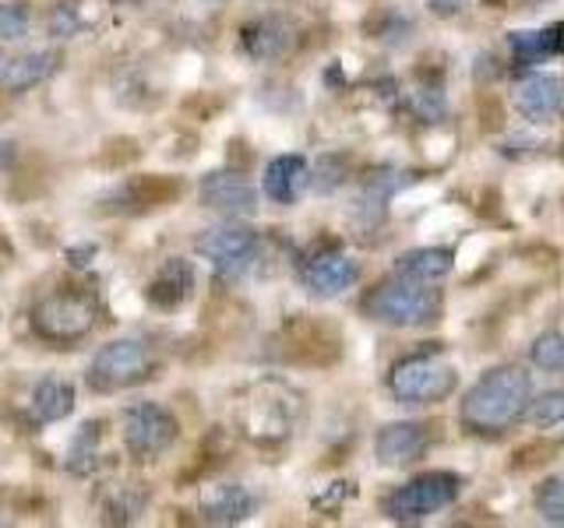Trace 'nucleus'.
<instances>
[{
    "label": "nucleus",
    "mask_w": 564,
    "mask_h": 528,
    "mask_svg": "<svg viewBox=\"0 0 564 528\" xmlns=\"http://www.w3.org/2000/svg\"><path fill=\"white\" fill-rule=\"evenodd\" d=\"M533 398V377L519 366H494L469 387L463 402V422L466 430L494 437L525 416V405Z\"/></svg>",
    "instance_id": "1"
},
{
    "label": "nucleus",
    "mask_w": 564,
    "mask_h": 528,
    "mask_svg": "<svg viewBox=\"0 0 564 528\" xmlns=\"http://www.w3.org/2000/svg\"><path fill=\"white\" fill-rule=\"evenodd\" d=\"M152 352L145 342L138 339H117V342H106L93 363H88V387L99 395H117V392H128V387L141 384L152 377Z\"/></svg>",
    "instance_id": "2"
},
{
    "label": "nucleus",
    "mask_w": 564,
    "mask_h": 528,
    "mask_svg": "<svg viewBox=\"0 0 564 528\" xmlns=\"http://www.w3.org/2000/svg\"><path fill=\"white\" fill-rule=\"evenodd\" d=\"M367 314L388 328H423L437 317V293L413 278L384 282L367 296Z\"/></svg>",
    "instance_id": "3"
},
{
    "label": "nucleus",
    "mask_w": 564,
    "mask_h": 528,
    "mask_svg": "<svg viewBox=\"0 0 564 528\" xmlns=\"http://www.w3.org/2000/svg\"><path fill=\"white\" fill-rule=\"evenodd\" d=\"M96 324V299L78 289H61L43 296L32 307V331L46 342H78Z\"/></svg>",
    "instance_id": "4"
},
{
    "label": "nucleus",
    "mask_w": 564,
    "mask_h": 528,
    "mask_svg": "<svg viewBox=\"0 0 564 528\" xmlns=\"http://www.w3.org/2000/svg\"><path fill=\"white\" fill-rule=\"evenodd\" d=\"M458 490H463V480L455 472H423L405 486H399L395 493H388L384 515L402 525L423 521L437 515V510L452 507L458 501Z\"/></svg>",
    "instance_id": "5"
},
{
    "label": "nucleus",
    "mask_w": 564,
    "mask_h": 528,
    "mask_svg": "<svg viewBox=\"0 0 564 528\" xmlns=\"http://www.w3.org/2000/svg\"><path fill=\"white\" fill-rule=\"evenodd\" d=\"M120 433L131 458L155 462L159 454H166L173 448L176 433H181V422L159 402H134L120 416Z\"/></svg>",
    "instance_id": "6"
},
{
    "label": "nucleus",
    "mask_w": 564,
    "mask_h": 528,
    "mask_svg": "<svg viewBox=\"0 0 564 528\" xmlns=\"http://www.w3.org/2000/svg\"><path fill=\"white\" fill-rule=\"evenodd\" d=\"M455 370L437 356H410L392 366L388 374V392L399 405H431L455 392Z\"/></svg>",
    "instance_id": "7"
},
{
    "label": "nucleus",
    "mask_w": 564,
    "mask_h": 528,
    "mask_svg": "<svg viewBox=\"0 0 564 528\" xmlns=\"http://www.w3.org/2000/svg\"><path fill=\"white\" fill-rule=\"evenodd\" d=\"M194 246H198L202 257L212 261V268H216L223 278H240L247 268H251V261L258 257V233L251 226L229 219L223 226L205 229V233L194 240Z\"/></svg>",
    "instance_id": "8"
},
{
    "label": "nucleus",
    "mask_w": 564,
    "mask_h": 528,
    "mask_svg": "<svg viewBox=\"0 0 564 528\" xmlns=\"http://www.w3.org/2000/svg\"><path fill=\"white\" fill-rule=\"evenodd\" d=\"M198 198L205 208L219 211L226 219H243V216H254L258 211V190L247 176L234 173V169H216V173H205L202 176V187H198Z\"/></svg>",
    "instance_id": "9"
},
{
    "label": "nucleus",
    "mask_w": 564,
    "mask_h": 528,
    "mask_svg": "<svg viewBox=\"0 0 564 528\" xmlns=\"http://www.w3.org/2000/svg\"><path fill=\"white\" fill-rule=\"evenodd\" d=\"M431 448V430L423 422H388L375 437V454L388 469L413 465Z\"/></svg>",
    "instance_id": "10"
},
{
    "label": "nucleus",
    "mask_w": 564,
    "mask_h": 528,
    "mask_svg": "<svg viewBox=\"0 0 564 528\" xmlns=\"http://www.w3.org/2000/svg\"><path fill=\"white\" fill-rule=\"evenodd\" d=\"M296 43V29L279 14H264L240 29V46L251 61H279Z\"/></svg>",
    "instance_id": "11"
},
{
    "label": "nucleus",
    "mask_w": 564,
    "mask_h": 528,
    "mask_svg": "<svg viewBox=\"0 0 564 528\" xmlns=\"http://www.w3.org/2000/svg\"><path fill=\"white\" fill-rule=\"evenodd\" d=\"M516 106L525 120L551 123L564 113V81L557 75H525L516 85Z\"/></svg>",
    "instance_id": "12"
},
{
    "label": "nucleus",
    "mask_w": 564,
    "mask_h": 528,
    "mask_svg": "<svg viewBox=\"0 0 564 528\" xmlns=\"http://www.w3.org/2000/svg\"><path fill=\"white\" fill-rule=\"evenodd\" d=\"M360 278V264L352 261L343 251H325V254H314L304 264V286L314 296H339L346 293L352 282Z\"/></svg>",
    "instance_id": "13"
},
{
    "label": "nucleus",
    "mask_w": 564,
    "mask_h": 528,
    "mask_svg": "<svg viewBox=\"0 0 564 528\" xmlns=\"http://www.w3.org/2000/svg\"><path fill=\"white\" fill-rule=\"evenodd\" d=\"M64 64V53L61 50H32L22 53V57L8 61L0 67V88L4 92H29V88L50 81L53 75L61 70Z\"/></svg>",
    "instance_id": "14"
},
{
    "label": "nucleus",
    "mask_w": 564,
    "mask_h": 528,
    "mask_svg": "<svg viewBox=\"0 0 564 528\" xmlns=\"http://www.w3.org/2000/svg\"><path fill=\"white\" fill-rule=\"evenodd\" d=\"M258 501L240 483H216L202 493V518L208 525H240L254 515Z\"/></svg>",
    "instance_id": "15"
},
{
    "label": "nucleus",
    "mask_w": 564,
    "mask_h": 528,
    "mask_svg": "<svg viewBox=\"0 0 564 528\" xmlns=\"http://www.w3.org/2000/svg\"><path fill=\"white\" fill-rule=\"evenodd\" d=\"M191 289H194V264L184 257H170V261H163V268L152 275L145 296L159 310H176L187 304Z\"/></svg>",
    "instance_id": "16"
},
{
    "label": "nucleus",
    "mask_w": 564,
    "mask_h": 528,
    "mask_svg": "<svg viewBox=\"0 0 564 528\" xmlns=\"http://www.w3.org/2000/svg\"><path fill=\"white\" fill-rule=\"evenodd\" d=\"M307 184V163L304 155H275L264 166V194L275 205H293L300 198V190Z\"/></svg>",
    "instance_id": "17"
},
{
    "label": "nucleus",
    "mask_w": 564,
    "mask_h": 528,
    "mask_svg": "<svg viewBox=\"0 0 564 528\" xmlns=\"http://www.w3.org/2000/svg\"><path fill=\"white\" fill-rule=\"evenodd\" d=\"M452 272V251H441V246H420V251H410L395 261V275L399 278H413L423 282V286H437L445 282Z\"/></svg>",
    "instance_id": "18"
},
{
    "label": "nucleus",
    "mask_w": 564,
    "mask_h": 528,
    "mask_svg": "<svg viewBox=\"0 0 564 528\" xmlns=\"http://www.w3.org/2000/svg\"><path fill=\"white\" fill-rule=\"evenodd\" d=\"M75 413V384L61 377H46L32 392V416L35 422H61Z\"/></svg>",
    "instance_id": "19"
},
{
    "label": "nucleus",
    "mask_w": 564,
    "mask_h": 528,
    "mask_svg": "<svg viewBox=\"0 0 564 528\" xmlns=\"http://www.w3.org/2000/svg\"><path fill=\"white\" fill-rule=\"evenodd\" d=\"M145 486L141 483H123L117 486L110 497H106V518L102 521H110V525H131L138 521V515L145 510Z\"/></svg>",
    "instance_id": "20"
},
{
    "label": "nucleus",
    "mask_w": 564,
    "mask_h": 528,
    "mask_svg": "<svg viewBox=\"0 0 564 528\" xmlns=\"http://www.w3.org/2000/svg\"><path fill=\"white\" fill-rule=\"evenodd\" d=\"M254 437H282L290 430V413H286V402H275V398H264L261 405L254 402V416L247 419Z\"/></svg>",
    "instance_id": "21"
},
{
    "label": "nucleus",
    "mask_w": 564,
    "mask_h": 528,
    "mask_svg": "<svg viewBox=\"0 0 564 528\" xmlns=\"http://www.w3.org/2000/svg\"><path fill=\"white\" fill-rule=\"evenodd\" d=\"M508 50H511V61L516 64L533 67L551 57V35L546 32H511Z\"/></svg>",
    "instance_id": "22"
},
{
    "label": "nucleus",
    "mask_w": 564,
    "mask_h": 528,
    "mask_svg": "<svg viewBox=\"0 0 564 528\" xmlns=\"http://www.w3.org/2000/svg\"><path fill=\"white\" fill-rule=\"evenodd\" d=\"M525 419L533 422V427H561L564 422V392H543L536 398H529L525 405Z\"/></svg>",
    "instance_id": "23"
},
{
    "label": "nucleus",
    "mask_w": 564,
    "mask_h": 528,
    "mask_svg": "<svg viewBox=\"0 0 564 528\" xmlns=\"http://www.w3.org/2000/svg\"><path fill=\"white\" fill-rule=\"evenodd\" d=\"M529 360L540 370H564V331H543L529 349Z\"/></svg>",
    "instance_id": "24"
},
{
    "label": "nucleus",
    "mask_w": 564,
    "mask_h": 528,
    "mask_svg": "<svg viewBox=\"0 0 564 528\" xmlns=\"http://www.w3.org/2000/svg\"><path fill=\"white\" fill-rule=\"evenodd\" d=\"M536 510L543 521L564 525V483L561 480H546L536 490Z\"/></svg>",
    "instance_id": "25"
},
{
    "label": "nucleus",
    "mask_w": 564,
    "mask_h": 528,
    "mask_svg": "<svg viewBox=\"0 0 564 528\" xmlns=\"http://www.w3.org/2000/svg\"><path fill=\"white\" fill-rule=\"evenodd\" d=\"M29 4L25 0H11V4H0V40H22L29 32Z\"/></svg>",
    "instance_id": "26"
},
{
    "label": "nucleus",
    "mask_w": 564,
    "mask_h": 528,
    "mask_svg": "<svg viewBox=\"0 0 564 528\" xmlns=\"http://www.w3.org/2000/svg\"><path fill=\"white\" fill-rule=\"evenodd\" d=\"M96 440H99V422H85L78 444L70 451V472H88V458L96 462Z\"/></svg>",
    "instance_id": "27"
},
{
    "label": "nucleus",
    "mask_w": 564,
    "mask_h": 528,
    "mask_svg": "<svg viewBox=\"0 0 564 528\" xmlns=\"http://www.w3.org/2000/svg\"><path fill=\"white\" fill-rule=\"evenodd\" d=\"M413 106H416V113L427 123H437L441 117H445V99H441L437 92H427V88L413 96Z\"/></svg>",
    "instance_id": "28"
},
{
    "label": "nucleus",
    "mask_w": 564,
    "mask_h": 528,
    "mask_svg": "<svg viewBox=\"0 0 564 528\" xmlns=\"http://www.w3.org/2000/svg\"><path fill=\"white\" fill-rule=\"evenodd\" d=\"M78 18H75V8H57V11H53V18H50V32L53 35H75L78 32Z\"/></svg>",
    "instance_id": "29"
},
{
    "label": "nucleus",
    "mask_w": 564,
    "mask_h": 528,
    "mask_svg": "<svg viewBox=\"0 0 564 528\" xmlns=\"http://www.w3.org/2000/svg\"><path fill=\"white\" fill-rule=\"evenodd\" d=\"M431 8L437 14H458V11L466 8V0H431Z\"/></svg>",
    "instance_id": "30"
},
{
    "label": "nucleus",
    "mask_w": 564,
    "mask_h": 528,
    "mask_svg": "<svg viewBox=\"0 0 564 528\" xmlns=\"http://www.w3.org/2000/svg\"><path fill=\"white\" fill-rule=\"evenodd\" d=\"M546 35H551V53H564V22L546 29Z\"/></svg>",
    "instance_id": "31"
},
{
    "label": "nucleus",
    "mask_w": 564,
    "mask_h": 528,
    "mask_svg": "<svg viewBox=\"0 0 564 528\" xmlns=\"http://www.w3.org/2000/svg\"><path fill=\"white\" fill-rule=\"evenodd\" d=\"M205 4H223V0H205Z\"/></svg>",
    "instance_id": "32"
}]
</instances>
